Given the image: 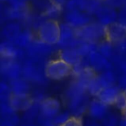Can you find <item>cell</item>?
<instances>
[{
  "label": "cell",
  "instance_id": "1",
  "mask_svg": "<svg viewBox=\"0 0 126 126\" xmlns=\"http://www.w3.org/2000/svg\"><path fill=\"white\" fill-rule=\"evenodd\" d=\"M37 40L47 45L58 44L61 35V28L55 19H49L44 21L36 31Z\"/></svg>",
  "mask_w": 126,
  "mask_h": 126
},
{
  "label": "cell",
  "instance_id": "2",
  "mask_svg": "<svg viewBox=\"0 0 126 126\" xmlns=\"http://www.w3.org/2000/svg\"><path fill=\"white\" fill-rule=\"evenodd\" d=\"M44 73L45 76L49 79L60 80L73 73V66L63 59L58 58L51 60L47 63Z\"/></svg>",
  "mask_w": 126,
  "mask_h": 126
},
{
  "label": "cell",
  "instance_id": "3",
  "mask_svg": "<svg viewBox=\"0 0 126 126\" xmlns=\"http://www.w3.org/2000/svg\"><path fill=\"white\" fill-rule=\"evenodd\" d=\"M61 103L54 97L44 98L40 103V114L38 117L42 126L52 123L53 119L60 113Z\"/></svg>",
  "mask_w": 126,
  "mask_h": 126
},
{
  "label": "cell",
  "instance_id": "4",
  "mask_svg": "<svg viewBox=\"0 0 126 126\" xmlns=\"http://www.w3.org/2000/svg\"><path fill=\"white\" fill-rule=\"evenodd\" d=\"M104 40L110 44L126 40V24L120 22H110L105 24Z\"/></svg>",
  "mask_w": 126,
  "mask_h": 126
},
{
  "label": "cell",
  "instance_id": "5",
  "mask_svg": "<svg viewBox=\"0 0 126 126\" xmlns=\"http://www.w3.org/2000/svg\"><path fill=\"white\" fill-rule=\"evenodd\" d=\"M70 114L72 116L80 117L88 111L90 102L87 92L76 95L67 100Z\"/></svg>",
  "mask_w": 126,
  "mask_h": 126
},
{
  "label": "cell",
  "instance_id": "6",
  "mask_svg": "<svg viewBox=\"0 0 126 126\" xmlns=\"http://www.w3.org/2000/svg\"><path fill=\"white\" fill-rule=\"evenodd\" d=\"M76 37L86 41L87 42H94L100 35L104 37V27H100L96 24H86L77 27L75 30Z\"/></svg>",
  "mask_w": 126,
  "mask_h": 126
},
{
  "label": "cell",
  "instance_id": "7",
  "mask_svg": "<svg viewBox=\"0 0 126 126\" xmlns=\"http://www.w3.org/2000/svg\"><path fill=\"white\" fill-rule=\"evenodd\" d=\"M34 103L32 98L29 94H11L9 100L10 105L16 111H26Z\"/></svg>",
  "mask_w": 126,
  "mask_h": 126
},
{
  "label": "cell",
  "instance_id": "8",
  "mask_svg": "<svg viewBox=\"0 0 126 126\" xmlns=\"http://www.w3.org/2000/svg\"><path fill=\"white\" fill-rule=\"evenodd\" d=\"M121 92L120 88L114 85L102 89L97 97V99L107 106L115 105L116 101Z\"/></svg>",
  "mask_w": 126,
  "mask_h": 126
},
{
  "label": "cell",
  "instance_id": "9",
  "mask_svg": "<svg viewBox=\"0 0 126 126\" xmlns=\"http://www.w3.org/2000/svg\"><path fill=\"white\" fill-rule=\"evenodd\" d=\"M108 106L99 99L93 100L90 102L88 112L91 117L95 120H103L107 116Z\"/></svg>",
  "mask_w": 126,
  "mask_h": 126
},
{
  "label": "cell",
  "instance_id": "10",
  "mask_svg": "<svg viewBox=\"0 0 126 126\" xmlns=\"http://www.w3.org/2000/svg\"><path fill=\"white\" fill-rule=\"evenodd\" d=\"M16 112L10 105L9 102H1V115L2 120L9 121L17 125L18 118Z\"/></svg>",
  "mask_w": 126,
  "mask_h": 126
},
{
  "label": "cell",
  "instance_id": "11",
  "mask_svg": "<svg viewBox=\"0 0 126 126\" xmlns=\"http://www.w3.org/2000/svg\"><path fill=\"white\" fill-rule=\"evenodd\" d=\"M10 87L13 94H29L30 86L26 80L17 78L10 81Z\"/></svg>",
  "mask_w": 126,
  "mask_h": 126
},
{
  "label": "cell",
  "instance_id": "12",
  "mask_svg": "<svg viewBox=\"0 0 126 126\" xmlns=\"http://www.w3.org/2000/svg\"><path fill=\"white\" fill-rule=\"evenodd\" d=\"M23 73L26 78L34 82L41 83L43 81V76L37 67L33 65L28 64L23 69Z\"/></svg>",
  "mask_w": 126,
  "mask_h": 126
},
{
  "label": "cell",
  "instance_id": "13",
  "mask_svg": "<svg viewBox=\"0 0 126 126\" xmlns=\"http://www.w3.org/2000/svg\"><path fill=\"white\" fill-rule=\"evenodd\" d=\"M90 61H91L92 66L95 69H105L108 71V69L110 68V64L107 61V60L104 58L102 55L94 52L90 54Z\"/></svg>",
  "mask_w": 126,
  "mask_h": 126
},
{
  "label": "cell",
  "instance_id": "14",
  "mask_svg": "<svg viewBox=\"0 0 126 126\" xmlns=\"http://www.w3.org/2000/svg\"><path fill=\"white\" fill-rule=\"evenodd\" d=\"M67 20L70 25L80 27L87 24L89 19L85 15L81 14L79 12H70L67 16Z\"/></svg>",
  "mask_w": 126,
  "mask_h": 126
},
{
  "label": "cell",
  "instance_id": "15",
  "mask_svg": "<svg viewBox=\"0 0 126 126\" xmlns=\"http://www.w3.org/2000/svg\"><path fill=\"white\" fill-rule=\"evenodd\" d=\"M4 75L10 80L19 78L20 74L21 72L20 66L15 63H10L6 64V66L2 69Z\"/></svg>",
  "mask_w": 126,
  "mask_h": 126
},
{
  "label": "cell",
  "instance_id": "16",
  "mask_svg": "<svg viewBox=\"0 0 126 126\" xmlns=\"http://www.w3.org/2000/svg\"><path fill=\"white\" fill-rule=\"evenodd\" d=\"M59 58L63 59L72 66L79 64L80 61V55L78 52V51H63L61 52Z\"/></svg>",
  "mask_w": 126,
  "mask_h": 126
},
{
  "label": "cell",
  "instance_id": "17",
  "mask_svg": "<svg viewBox=\"0 0 126 126\" xmlns=\"http://www.w3.org/2000/svg\"><path fill=\"white\" fill-rule=\"evenodd\" d=\"M31 38H32V36L28 32H23L20 35H18L16 37L15 41H16V44L24 47V46L27 45L30 43Z\"/></svg>",
  "mask_w": 126,
  "mask_h": 126
},
{
  "label": "cell",
  "instance_id": "18",
  "mask_svg": "<svg viewBox=\"0 0 126 126\" xmlns=\"http://www.w3.org/2000/svg\"><path fill=\"white\" fill-rule=\"evenodd\" d=\"M101 120L102 122L98 126H119L120 123L115 115H107Z\"/></svg>",
  "mask_w": 126,
  "mask_h": 126
},
{
  "label": "cell",
  "instance_id": "19",
  "mask_svg": "<svg viewBox=\"0 0 126 126\" xmlns=\"http://www.w3.org/2000/svg\"><path fill=\"white\" fill-rule=\"evenodd\" d=\"M71 114L68 112H60L52 120V123L58 126H62L63 123H65L70 117Z\"/></svg>",
  "mask_w": 126,
  "mask_h": 126
},
{
  "label": "cell",
  "instance_id": "20",
  "mask_svg": "<svg viewBox=\"0 0 126 126\" xmlns=\"http://www.w3.org/2000/svg\"><path fill=\"white\" fill-rule=\"evenodd\" d=\"M1 55L5 58H13L16 55V51L10 44H3L1 46Z\"/></svg>",
  "mask_w": 126,
  "mask_h": 126
},
{
  "label": "cell",
  "instance_id": "21",
  "mask_svg": "<svg viewBox=\"0 0 126 126\" xmlns=\"http://www.w3.org/2000/svg\"><path fill=\"white\" fill-rule=\"evenodd\" d=\"M61 126H83L80 117L72 116L65 123Z\"/></svg>",
  "mask_w": 126,
  "mask_h": 126
},
{
  "label": "cell",
  "instance_id": "22",
  "mask_svg": "<svg viewBox=\"0 0 126 126\" xmlns=\"http://www.w3.org/2000/svg\"><path fill=\"white\" fill-rule=\"evenodd\" d=\"M115 106L123 112L126 109V100L124 95H123V92H121V94L118 97V98L116 101Z\"/></svg>",
  "mask_w": 126,
  "mask_h": 126
},
{
  "label": "cell",
  "instance_id": "23",
  "mask_svg": "<svg viewBox=\"0 0 126 126\" xmlns=\"http://www.w3.org/2000/svg\"><path fill=\"white\" fill-rule=\"evenodd\" d=\"M120 88L124 89V90L126 89V75L123 76L120 80Z\"/></svg>",
  "mask_w": 126,
  "mask_h": 126
},
{
  "label": "cell",
  "instance_id": "24",
  "mask_svg": "<svg viewBox=\"0 0 126 126\" xmlns=\"http://www.w3.org/2000/svg\"><path fill=\"white\" fill-rule=\"evenodd\" d=\"M0 126H16V125L13 123H11V122H9V121L2 120Z\"/></svg>",
  "mask_w": 126,
  "mask_h": 126
},
{
  "label": "cell",
  "instance_id": "25",
  "mask_svg": "<svg viewBox=\"0 0 126 126\" xmlns=\"http://www.w3.org/2000/svg\"><path fill=\"white\" fill-rule=\"evenodd\" d=\"M119 126H126V117H124V118L120 121Z\"/></svg>",
  "mask_w": 126,
  "mask_h": 126
},
{
  "label": "cell",
  "instance_id": "26",
  "mask_svg": "<svg viewBox=\"0 0 126 126\" xmlns=\"http://www.w3.org/2000/svg\"><path fill=\"white\" fill-rule=\"evenodd\" d=\"M57 126V125L54 124L53 123H48V124L44 125V126Z\"/></svg>",
  "mask_w": 126,
  "mask_h": 126
},
{
  "label": "cell",
  "instance_id": "27",
  "mask_svg": "<svg viewBox=\"0 0 126 126\" xmlns=\"http://www.w3.org/2000/svg\"><path fill=\"white\" fill-rule=\"evenodd\" d=\"M34 126V125H32V124H30V123H27V124H25L24 126Z\"/></svg>",
  "mask_w": 126,
  "mask_h": 126
},
{
  "label": "cell",
  "instance_id": "28",
  "mask_svg": "<svg viewBox=\"0 0 126 126\" xmlns=\"http://www.w3.org/2000/svg\"><path fill=\"white\" fill-rule=\"evenodd\" d=\"M123 95H124V97H125V98H126V89L123 92Z\"/></svg>",
  "mask_w": 126,
  "mask_h": 126
},
{
  "label": "cell",
  "instance_id": "29",
  "mask_svg": "<svg viewBox=\"0 0 126 126\" xmlns=\"http://www.w3.org/2000/svg\"><path fill=\"white\" fill-rule=\"evenodd\" d=\"M98 126V125L94 124V123H92V124H89V126Z\"/></svg>",
  "mask_w": 126,
  "mask_h": 126
},
{
  "label": "cell",
  "instance_id": "30",
  "mask_svg": "<svg viewBox=\"0 0 126 126\" xmlns=\"http://www.w3.org/2000/svg\"><path fill=\"white\" fill-rule=\"evenodd\" d=\"M123 114H124V117H126V109L123 111Z\"/></svg>",
  "mask_w": 126,
  "mask_h": 126
},
{
  "label": "cell",
  "instance_id": "31",
  "mask_svg": "<svg viewBox=\"0 0 126 126\" xmlns=\"http://www.w3.org/2000/svg\"><path fill=\"white\" fill-rule=\"evenodd\" d=\"M94 1H105V0H94Z\"/></svg>",
  "mask_w": 126,
  "mask_h": 126
}]
</instances>
